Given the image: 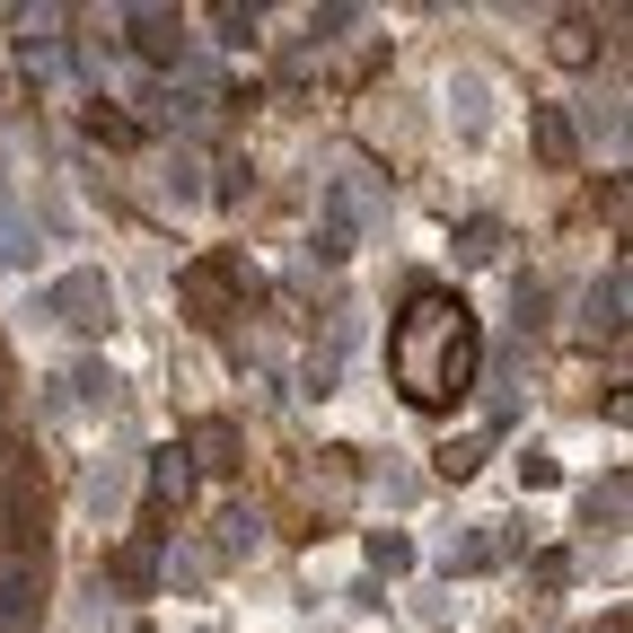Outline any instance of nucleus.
I'll return each mask as SVG.
<instances>
[{
    "mask_svg": "<svg viewBox=\"0 0 633 633\" xmlns=\"http://www.w3.org/2000/svg\"><path fill=\"white\" fill-rule=\"evenodd\" d=\"M132 633H150V625H132Z\"/></svg>",
    "mask_w": 633,
    "mask_h": 633,
    "instance_id": "39448f33",
    "label": "nucleus"
},
{
    "mask_svg": "<svg viewBox=\"0 0 633 633\" xmlns=\"http://www.w3.org/2000/svg\"><path fill=\"white\" fill-rule=\"evenodd\" d=\"M387 361H396V379H405L414 405H449V396H467V379H476V317H467L458 299L422 290V299L396 317Z\"/></svg>",
    "mask_w": 633,
    "mask_h": 633,
    "instance_id": "f257e3e1",
    "label": "nucleus"
},
{
    "mask_svg": "<svg viewBox=\"0 0 633 633\" xmlns=\"http://www.w3.org/2000/svg\"><path fill=\"white\" fill-rule=\"evenodd\" d=\"M370 563H387V572H405V563H414V545H405V537H387V528H379V537H370Z\"/></svg>",
    "mask_w": 633,
    "mask_h": 633,
    "instance_id": "20e7f679",
    "label": "nucleus"
},
{
    "mask_svg": "<svg viewBox=\"0 0 633 633\" xmlns=\"http://www.w3.org/2000/svg\"><path fill=\"white\" fill-rule=\"evenodd\" d=\"M132 27H141V53H150L159 71H176V62H185V27H176V18H132Z\"/></svg>",
    "mask_w": 633,
    "mask_h": 633,
    "instance_id": "f03ea898",
    "label": "nucleus"
},
{
    "mask_svg": "<svg viewBox=\"0 0 633 633\" xmlns=\"http://www.w3.org/2000/svg\"><path fill=\"white\" fill-rule=\"evenodd\" d=\"M89 141H106V150H132V141H141V124H132V115H115V106L98 98V106H89Z\"/></svg>",
    "mask_w": 633,
    "mask_h": 633,
    "instance_id": "7ed1b4c3",
    "label": "nucleus"
}]
</instances>
